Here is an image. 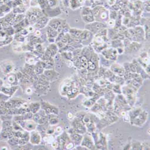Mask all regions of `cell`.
<instances>
[{
  "instance_id": "64",
  "label": "cell",
  "mask_w": 150,
  "mask_h": 150,
  "mask_svg": "<svg viewBox=\"0 0 150 150\" xmlns=\"http://www.w3.org/2000/svg\"><path fill=\"white\" fill-rule=\"evenodd\" d=\"M78 2L80 4H82L84 3V0H78Z\"/></svg>"
},
{
  "instance_id": "51",
  "label": "cell",
  "mask_w": 150,
  "mask_h": 150,
  "mask_svg": "<svg viewBox=\"0 0 150 150\" xmlns=\"http://www.w3.org/2000/svg\"><path fill=\"white\" fill-rule=\"evenodd\" d=\"M141 149H149V144L148 142L141 143Z\"/></svg>"
},
{
  "instance_id": "27",
  "label": "cell",
  "mask_w": 150,
  "mask_h": 150,
  "mask_svg": "<svg viewBox=\"0 0 150 150\" xmlns=\"http://www.w3.org/2000/svg\"><path fill=\"white\" fill-rule=\"evenodd\" d=\"M82 30L78 29V28H71L69 31V34L71 37H76V38H79V37L82 32Z\"/></svg>"
},
{
  "instance_id": "10",
  "label": "cell",
  "mask_w": 150,
  "mask_h": 150,
  "mask_svg": "<svg viewBox=\"0 0 150 150\" xmlns=\"http://www.w3.org/2000/svg\"><path fill=\"white\" fill-rule=\"evenodd\" d=\"M109 70L117 76L123 77L125 73L124 67L120 64L115 63V62H114L110 65Z\"/></svg>"
},
{
  "instance_id": "28",
  "label": "cell",
  "mask_w": 150,
  "mask_h": 150,
  "mask_svg": "<svg viewBox=\"0 0 150 150\" xmlns=\"http://www.w3.org/2000/svg\"><path fill=\"white\" fill-rule=\"evenodd\" d=\"M47 35L48 38L56 39L58 35V33L56 30H54L51 27H49V28L47 29Z\"/></svg>"
},
{
  "instance_id": "5",
  "label": "cell",
  "mask_w": 150,
  "mask_h": 150,
  "mask_svg": "<svg viewBox=\"0 0 150 150\" xmlns=\"http://www.w3.org/2000/svg\"><path fill=\"white\" fill-rule=\"evenodd\" d=\"M101 54L105 58L113 62L115 61L117 59V57L118 55L116 48H113V47L109 48V49L106 48L101 52Z\"/></svg>"
},
{
  "instance_id": "24",
  "label": "cell",
  "mask_w": 150,
  "mask_h": 150,
  "mask_svg": "<svg viewBox=\"0 0 150 150\" xmlns=\"http://www.w3.org/2000/svg\"><path fill=\"white\" fill-rule=\"evenodd\" d=\"M95 103L96 102L91 98H85L82 101V105L87 108H91Z\"/></svg>"
},
{
  "instance_id": "35",
  "label": "cell",
  "mask_w": 150,
  "mask_h": 150,
  "mask_svg": "<svg viewBox=\"0 0 150 150\" xmlns=\"http://www.w3.org/2000/svg\"><path fill=\"white\" fill-rule=\"evenodd\" d=\"M19 139L17 138V137H13L10 139H8L7 143L9 145L16 146L18 145V144H19Z\"/></svg>"
},
{
  "instance_id": "58",
  "label": "cell",
  "mask_w": 150,
  "mask_h": 150,
  "mask_svg": "<svg viewBox=\"0 0 150 150\" xmlns=\"http://www.w3.org/2000/svg\"><path fill=\"white\" fill-rule=\"evenodd\" d=\"M74 116L73 115V114L71 113V112H68V114H67V118L69 120H72L74 118Z\"/></svg>"
},
{
  "instance_id": "59",
  "label": "cell",
  "mask_w": 150,
  "mask_h": 150,
  "mask_svg": "<svg viewBox=\"0 0 150 150\" xmlns=\"http://www.w3.org/2000/svg\"><path fill=\"white\" fill-rule=\"evenodd\" d=\"M35 28H34V27H33V26H29L28 28H27V30L28 31V32H29V33H33V32H34V31H35Z\"/></svg>"
},
{
  "instance_id": "46",
  "label": "cell",
  "mask_w": 150,
  "mask_h": 150,
  "mask_svg": "<svg viewBox=\"0 0 150 150\" xmlns=\"http://www.w3.org/2000/svg\"><path fill=\"white\" fill-rule=\"evenodd\" d=\"M33 114L31 112H27L26 114L23 115L24 117V119L25 120H32L33 117Z\"/></svg>"
},
{
  "instance_id": "30",
  "label": "cell",
  "mask_w": 150,
  "mask_h": 150,
  "mask_svg": "<svg viewBox=\"0 0 150 150\" xmlns=\"http://www.w3.org/2000/svg\"><path fill=\"white\" fill-rule=\"evenodd\" d=\"M112 91L115 94H122V87L121 85L117 84V83H114L113 86H112Z\"/></svg>"
},
{
  "instance_id": "29",
  "label": "cell",
  "mask_w": 150,
  "mask_h": 150,
  "mask_svg": "<svg viewBox=\"0 0 150 150\" xmlns=\"http://www.w3.org/2000/svg\"><path fill=\"white\" fill-rule=\"evenodd\" d=\"M51 116V117H50L49 116H47L48 117V124L49 126H56L57 124H58V122H59V120L58 118L56 117L57 115H54V117H52V115H50Z\"/></svg>"
},
{
  "instance_id": "26",
  "label": "cell",
  "mask_w": 150,
  "mask_h": 150,
  "mask_svg": "<svg viewBox=\"0 0 150 150\" xmlns=\"http://www.w3.org/2000/svg\"><path fill=\"white\" fill-rule=\"evenodd\" d=\"M47 49L48 51L51 52L52 57H54L57 54L59 48L58 47L57 44H54V43H51L49 45V46L47 47Z\"/></svg>"
},
{
  "instance_id": "62",
  "label": "cell",
  "mask_w": 150,
  "mask_h": 150,
  "mask_svg": "<svg viewBox=\"0 0 150 150\" xmlns=\"http://www.w3.org/2000/svg\"><path fill=\"white\" fill-rule=\"evenodd\" d=\"M124 149H131V143L128 144L126 146H124Z\"/></svg>"
},
{
  "instance_id": "36",
  "label": "cell",
  "mask_w": 150,
  "mask_h": 150,
  "mask_svg": "<svg viewBox=\"0 0 150 150\" xmlns=\"http://www.w3.org/2000/svg\"><path fill=\"white\" fill-rule=\"evenodd\" d=\"M118 13L116 10H111L110 11H109V17L110 19L115 21L117 18L118 17Z\"/></svg>"
},
{
  "instance_id": "50",
  "label": "cell",
  "mask_w": 150,
  "mask_h": 150,
  "mask_svg": "<svg viewBox=\"0 0 150 150\" xmlns=\"http://www.w3.org/2000/svg\"><path fill=\"white\" fill-rule=\"evenodd\" d=\"M144 8L148 11L149 12V0H147V1H145L144 3V5H143Z\"/></svg>"
},
{
  "instance_id": "47",
  "label": "cell",
  "mask_w": 150,
  "mask_h": 150,
  "mask_svg": "<svg viewBox=\"0 0 150 150\" xmlns=\"http://www.w3.org/2000/svg\"><path fill=\"white\" fill-rule=\"evenodd\" d=\"M85 114H86V113L84 112H78V113L76 114V115H75V117L79 120L82 121V119Z\"/></svg>"
},
{
  "instance_id": "32",
  "label": "cell",
  "mask_w": 150,
  "mask_h": 150,
  "mask_svg": "<svg viewBox=\"0 0 150 150\" xmlns=\"http://www.w3.org/2000/svg\"><path fill=\"white\" fill-rule=\"evenodd\" d=\"M85 15H93V10L88 7H83L81 11V16Z\"/></svg>"
},
{
  "instance_id": "4",
  "label": "cell",
  "mask_w": 150,
  "mask_h": 150,
  "mask_svg": "<svg viewBox=\"0 0 150 150\" xmlns=\"http://www.w3.org/2000/svg\"><path fill=\"white\" fill-rule=\"evenodd\" d=\"M105 28H107L106 23L97 22V21H94L90 23H86V25H85V30L90 31L94 35L97 34L101 30Z\"/></svg>"
},
{
  "instance_id": "31",
  "label": "cell",
  "mask_w": 150,
  "mask_h": 150,
  "mask_svg": "<svg viewBox=\"0 0 150 150\" xmlns=\"http://www.w3.org/2000/svg\"><path fill=\"white\" fill-rule=\"evenodd\" d=\"M45 69L43 68V67L42 66L41 64L40 63L39 65V63L37 62V63L36 64L35 67H34V72L37 75V76H39V75L40 74H42L43 73V71H44Z\"/></svg>"
},
{
  "instance_id": "21",
  "label": "cell",
  "mask_w": 150,
  "mask_h": 150,
  "mask_svg": "<svg viewBox=\"0 0 150 150\" xmlns=\"http://www.w3.org/2000/svg\"><path fill=\"white\" fill-rule=\"evenodd\" d=\"M34 88L35 91H38L39 93H43L44 91H46L47 90L48 87L49 86L44 85L41 82H39L38 81H37L34 82Z\"/></svg>"
},
{
  "instance_id": "60",
  "label": "cell",
  "mask_w": 150,
  "mask_h": 150,
  "mask_svg": "<svg viewBox=\"0 0 150 150\" xmlns=\"http://www.w3.org/2000/svg\"><path fill=\"white\" fill-rule=\"evenodd\" d=\"M42 35V33L39 30H37L35 31V35L37 37H40Z\"/></svg>"
},
{
  "instance_id": "44",
  "label": "cell",
  "mask_w": 150,
  "mask_h": 150,
  "mask_svg": "<svg viewBox=\"0 0 150 150\" xmlns=\"http://www.w3.org/2000/svg\"><path fill=\"white\" fill-rule=\"evenodd\" d=\"M43 115H42L41 114L39 113V112H37V113H35L33 115V120L37 123V122H38V121L42 118V117L43 116Z\"/></svg>"
},
{
  "instance_id": "37",
  "label": "cell",
  "mask_w": 150,
  "mask_h": 150,
  "mask_svg": "<svg viewBox=\"0 0 150 150\" xmlns=\"http://www.w3.org/2000/svg\"><path fill=\"white\" fill-rule=\"evenodd\" d=\"M69 4L71 6V8L73 10L79 8L81 6V4L78 2V0H70Z\"/></svg>"
},
{
  "instance_id": "11",
  "label": "cell",
  "mask_w": 150,
  "mask_h": 150,
  "mask_svg": "<svg viewBox=\"0 0 150 150\" xmlns=\"http://www.w3.org/2000/svg\"><path fill=\"white\" fill-rule=\"evenodd\" d=\"M0 68L2 72L5 74H8L13 70V64L12 62L9 61H3L0 64Z\"/></svg>"
},
{
  "instance_id": "54",
  "label": "cell",
  "mask_w": 150,
  "mask_h": 150,
  "mask_svg": "<svg viewBox=\"0 0 150 150\" xmlns=\"http://www.w3.org/2000/svg\"><path fill=\"white\" fill-rule=\"evenodd\" d=\"M62 132V128L61 126H57L55 127V133H61Z\"/></svg>"
},
{
  "instance_id": "52",
  "label": "cell",
  "mask_w": 150,
  "mask_h": 150,
  "mask_svg": "<svg viewBox=\"0 0 150 150\" xmlns=\"http://www.w3.org/2000/svg\"><path fill=\"white\" fill-rule=\"evenodd\" d=\"M28 34H29V32H28V31L27 30V29H26V28H25V29L23 28V29H22V30H21V31H20V34L22 35H23V36L27 35Z\"/></svg>"
},
{
  "instance_id": "25",
  "label": "cell",
  "mask_w": 150,
  "mask_h": 150,
  "mask_svg": "<svg viewBox=\"0 0 150 150\" xmlns=\"http://www.w3.org/2000/svg\"><path fill=\"white\" fill-rule=\"evenodd\" d=\"M85 126H86L87 132H88L90 133H92L93 132H96V130H97L96 124L94 121H93L92 120L90 122H88V124H85Z\"/></svg>"
},
{
  "instance_id": "39",
  "label": "cell",
  "mask_w": 150,
  "mask_h": 150,
  "mask_svg": "<svg viewBox=\"0 0 150 150\" xmlns=\"http://www.w3.org/2000/svg\"><path fill=\"white\" fill-rule=\"evenodd\" d=\"M106 25L107 28H113L115 26V21L114 20L110 19H109L108 21L106 22Z\"/></svg>"
},
{
  "instance_id": "45",
  "label": "cell",
  "mask_w": 150,
  "mask_h": 150,
  "mask_svg": "<svg viewBox=\"0 0 150 150\" xmlns=\"http://www.w3.org/2000/svg\"><path fill=\"white\" fill-rule=\"evenodd\" d=\"M75 145L74 144V143L71 141L69 142H67L64 147V149H73V148H74Z\"/></svg>"
},
{
  "instance_id": "40",
  "label": "cell",
  "mask_w": 150,
  "mask_h": 150,
  "mask_svg": "<svg viewBox=\"0 0 150 150\" xmlns=\"http://www.w3.org/2000/svg\"><path fill=\"white\" fill-rule=\"evenodd\" d=\"M131 149H141V142H134L131 144Z\"/></svg>"
},
{
  "instance_id": "55",
  "label": "cell",
  "mask_w": 150,
  "mask_h": 150,
  "mask_svg": "<svg viewBox=\"0 0 150 150\" xmlns=\"http://www.w3.org/2000/svg\"><path fill=\"white\" fill-rule=\"evenodd\" d=\"M79 60L81 63H82V62H83L88 61V58H86V57H85V56H84V55H82L79 57Z\"/></svg>"
},
{
  "instance_id": "16",
  "label": "cell",
  "mask_w": 150,
  "mask_h": 150,
  "mask_svg": "<svg viewBox=\"0 0 150 150\" xmlns=\"http://www.w3.org/2000/svg\"><path fill=\"white\" fill-rule=\"evenodd\" d=\"M141 45L140 43L132 42L127 47H124V51L127 53H133L138 51L141 47Z\"/></svg>"
},
{
  "instance_id": "49",
  "label": "cell",
  "mask_w": 150,
  "mask_h": 150,
  "mask_svg": "<svg viewBox=\"0 0 150 150\" xmlns=\"http://www.w3.org/2000/svg\"><path fill=\"white\" fill-rule=\"evenodd\" d=\"M57 0H47V4L50 7H54L57 4Z\"/></svg>"
},
{
  "instance_id": "12",
  "label": "cell",
  "mask_w": 150,
  "mask_h": 150,
  "mask_svg": "<svg viewBox=\"0 0 150 150\" xmlns=\"http://www.w3.org/2000/svg\"><path fill=\"white\" fill-rule=\"evenodd\" d=\"M18 90V85H11L10 87H6L2 86L1 93H3L6 96H8V97H11L14 95V94Z\"/></svg>"
},
{
  "instance_id": "42",
  "label": "cell",
  "mask_w": 150,
  "mask_h": 150,
  "mask_svg": "<svg viewBox=\"0 0 150 150\" xmlns=\"http://www.w3.org/2000/svg\"><path fill=\"white\" fill-rule=\"evenodd\" d=\"M26 62L27 63L30 64V65H35V64H37V62L35 61V58L33 57H27L26 58Z\"/></svg>"
},
{
  "instance_id": "33",
  "label": "cell",
  "mask_w": 150,
  "mask_h": 150,
  "mask_svg": "<svg viewBox=\"0 0 150 150\" xmlns=\"http://www.w3.org/2000/svg\"><path fill=\"white\" fill-rule=\"evenodd\" d=\"M82 20L86 23H92L95 21V19L94 15H85V16H81Z\"/></svg>"
},
{
  "instance_id": "13",
  "label": "cell",
  "mask_w": 150,
  "mask_h": 150,
  "mask_svg": "<svg viewBox=\"0 0 150 150\" xmlns=\"http://www.w3.org/2000/svg\"><path fill=\"white\" fill-rule=\"evenodd\" d=\"M37 126L38 125H37V124L33 119L25 120L23 129L24 130L30 132L31 131L36 130L37 128Z\"/></svg>"
},
{
  "instance_id": "34",
  "label": "cell",
  "mask_w": 150,
  "mask_h": 150,
  "mask_svg": "<svg viewBox=\"0 0 150 150\" xmlns=\"http://www.w3.org/2000/svg\"><path fill=\"white\" fill-rule=\"evenodd\" d=\"M98 65L94 63L90 60L88 61V67H87V70L90 71H94L96 70V69H98Z\"/></svg>"
},
{
  "instance_id": "53",
  "label": "cell",
  "mask_w": 150,
  "mask_h": 150,
  "mask_svg": "<svg viewBox=\"0 0 150 150\" xmlns=\"http://www.w3.org/2000/svg\"><path fill=\"white\" fill-rule=\"evenodd\" d=\"M116 49H117V53L118 55H120V54L121 55L125 52L124 47H118L116 48Z\"/></svg>"
},
{
  "instance_id": "2",
  "label": "cell",
  "mask_w": 150,
  "mask_h": 150,
  "mask_svg": "<svg viewBox=\"0 0 150 150\" xmlns=\"http://www.w3.org/2000/svg\"><path fill=\"white\" fill-rule=\"evenodd\" d=\"M41 103V108L45 112L46 115H58L59 114V108L55 106L52 105L51 103L46 101H42Z\"/></svg>"
},
{
  "instance_id": "17",
  "label": "cell",
  "mask_w": 150,
  "mask_h": 150,
  "mask_svg": "<svg viewBox=\"0 0 150 150\" xmlns=\"http://www.w3.org/2000/svg\"><path fill=\"white\" fill-rule=\"evenodd\" d=\"M69 135L70 138V140L74 143L75 146L79 145L81 144V142L83 138V134H81L78 133L74 132Z\"/></svg>"
},
{
  "instance_id": "3",
  "label": "cell",
  "mask_w": 150,
  "mask_h": 150,
  "mask_svg": "<svg viewBox=\"0 0 150 150\" xmlns=\"http://www.w3.org/2000/svg\"><path fill=\"white\" fill-rule=\"evenodd\" d=\"M148 118V114L145 110H142L140 114L136 118L130 121L132 126L142 127L145 124Z\"/></svg>"
},
{
  "instance_id": "18",
  "label": "cell",
  "mask_w": 150,
  "mask_h": 150,
  "mask_svg": "<svg viewBox=\"0 0 150 150\" xmlns=\"http://www.w3.org/2000/svg\"><path fill=\"white\" fill-rule=\"evenodd\" d=\"M63 19H58V18H54L52 19L48 22V26L51 27L52 28L57 30L58 28L59 27L60 25L63 22Z\"/></svg>"
},
{
  "instance_id": "8",
  "label": "cell",
  "mask_w": 150,
  "mask_h": 150,
  "mask_svg": "<svg viewBox=\"0 0 150 150\" xmlns=\"http://www.w3.org/2000/svg\"><path fill=\"white\" fill-rule=\"evenodd\" d=\"M74 86V83L72 80L66 79L62 81L59 86V93L62 96H66L67 91Z\"/></svg>"
},
{
  "instance_id": "7",
  "label": "cell",
  "mask_w": 150,
  "mask_h": 150,
  "mask_svg": "<svg viewBox=\"0 0 150 150\" xmlns=\"http://www.w3.org/2000/svg\"><path fill=\"white\" fill-rule=\"evenodd\" d=\"M80 145L86 147L88 149H96L92 136L86 134V133L83 136V138Z\"/></svg>"
},
{
  "instance_id": "23",
  "label": "cell",
  "mask_w": 150,
  "mask_h": 150,
  "mask_svg": "<svg viewBox=\"0 0 150 150\" xmlns=\"http://www.w3.org/2000/svg\"><path fill=\"white\" fill-rule=\"evenodd\" d=\"M7 75H8L7 78V82L11 85H16V84L15 83L18 81V79L16 76V74H15L13 73H11Z\"/></svg>"
},
{
  "instance_id": "20",
  "label": "cell",
  "mask_w": 150,
  "mask_h": 150,
  "mask_svg": "<svg viewBox=\"0 0 150 150\" xmlns=\"http://www.w3.org/2000/svg\"><path fill=\"white\" fill-rule=\"evenodd\" d=\"M43 74H45L49 80L58 78L59 75V73H58V72L55 71L54 69L45 70L43 71Z\"/></svg>"
},
{
  "instance_id": "22",
  "label": "cell",
  "mask_w": 150,
  "mask_h": 150,
  "mask_svg": "<svg viewBox=\"0 0 150 150\" xmlns=\"http://www.w3.org/2000/svg\"><path fill=\"white\" fill-rule=\"evenodd\" d=\"M29 108L30 112H31L33 114H34L40 111L41 109V103L39 102L30 103H29Z\"/></svg>"
},
{
  "instance_id": "43",
  "label": "cell",
  "mask_w": 150,
  "mask_h": 150,
  "mask_svg": "<svg viewBox=\"0 0 150 150\" xmlns=\"http://www.w3.org/2000/svg\"><path fill=\"white\" fill-rule=\"evenodd\" d=\"M91 121V115L89 114H86L85 115V116L83 117V119H82V121L84 123V124H88V122H90Z\"/></svg>"
},
{
  "instance_id": "56",
  "label": "cell",
  "mask_w": 150,
  "mask_h": 150,
  "mask_svg": "<svg viewBox=\"0 0 150 150\" xmlns=\"http://www.w3.org/2000/svg\"><path fill=\"white\" fill-rule=\"evenodd\" d=\"M25 93L27 95H31V94H33V90H32L31 87H27V88H26L25 90Z\"/></svg>"
},
{
  "instance_id": "41",
  "label": "cell",
  "mask_w": 150,
  "mask_h": 150,
  "mask_svg": "<svg viewBox=\"0 0 150 150\" xmlns=\"http://www.w3.org/2000/svg\"><path fill=\"white\" fill-rule=\"evenodd\" d=\"M55 126H50L49 127H47V129L46 130V133L47 135H53L55 133Z\"/></svg>"
},
{
  "instance_id": "1",
  "label": "cell",
  "mask_w": 150,
  "mask_h": 150,
  "mask_svg": "<svg viewBox=\"0 0 150 150\" xmlns=\"http://www.w3.org/2000/svg\"><path fill=\"white\" fill-rule=\"evenodd\" d=\"M92 10L95 21L106 23L109 19V10L103 6H97L92 9Z\"/></svg>"
},
{
  "instance_id": "14",
  "label": "cell",
  "mask_w": 150,
  "mask_h": 150,
  "mask_svg": "<svg viewBox=\"0 0 150 150\" xmlns=\"http://www.w3.org/2000/svg\"><path fill=\"white\" fill-rule=\"evenodd\" d=\"M105 118L107 120L109 125L117 122L120 118L115 113H114L113 111L110 110L106 112V115Z\"/></svg>"
},
{
  "instance_id": "9",
  "label": "cell",
  "mask_w": 150,
  "mask_h": 150,
  "mask_svg": "<svg viewBox=\"0 0 150 150\" xmlns=\"http://www.w3.org/2000/svg\"><path fill=\"white\" fill-rule=\"evenodd\" d=\"M42 141V137L40 133L36 130L30 132L29 142L33 145H39Z\"/></svg>"
},
{
  "instance_id": "19",
  "label": "cell",
  "mask_w": 150,
  "mask_h": 150,
  "mask_svg": "<svg viewBox=\"0 0 150 150\" xmlns=\"http://www.w3.org/2000/svg\"><path fill=\"white\" fill-rule=\"evenodd\" d=\"M142 110L143 109L141 108H135L133 109H130L128 114L130 119L129 122L138 116Z\"/></svg>"
},
{
  "instance_id": "6",
  "label": "cell",
  "mask_w": 150,
  "mask_h": 150,
  "mask_svg": "<svg viewBox=\"0 0 150 150\" xmlns=\"http://www.w3.org/2000/svg\"><path fill=\"white\" fill-rule=\"evenodd\" d=\"M94 34L92 33H91L90 31L87 30H84L82 31L79 37V39L81 40V43L83 45L88 46L90 43H91Z\"/></svg>"
},
{
  "instance_id": "48",
  "label": "cell",
  "mask_w": 150,
  "mask_h": 150,
  "mask_svg": "<svg viewBox=\"0 0 150 150\" xmlns=\"http://www.w3.org/2000/svg\"><path fill=\"white\" fill-rule=\"evenodd\" d=\"M51 147L54 149H57L58 148H59V142L58 141L57 139H55L51 144Z\"/></svg>"
},
{
  "instance_id": "57",
  "label": "cell",
  "mask_w": 150,
  "mask_h": 150,
  "mask_svg": "<svg viewBox=\"0 0 150 150\" xmlns=\"http://www.w3.org/2000/svg\"><path fill=\"white\" fill-rule=\"evenodd\" d=\"M81 67H82V69H87V67H88V61L82 62Z\"/></svg>"
},
{
  "instance_id": "63",
  "label": "cell",
  "mask_w": 150,
  "mask_h": 150,
  "mask_svg": "<svg viewBox=\"0 0 150 150\" xmlns=\"http://www.w3.org/2000/svg\"><path fill=\"white\" fill-rule=\"evenodd\" d=\"M3 85H4V81L1 78H0V88H1L2 86H3Z\"/></svg>"
},
{
  "instance_id": "38",
  "label": "cell",
  "mask_w": 150,
  "mask_h": 150,
  "mask_svg": "<svg viewBox=\"0 0 150 150\" xmlns=\"http://www.w3.org/2000/svg\"><path fill=\"white\" fill-rule=\"evenodd\" d=\"M101 109H102V107L100 106L99 105H98L97 103H95L93 105V106L91 108V111L93 112V113H94V114L97 113L98 111H99L100 110H101Z\"/></svg>"
},
{
  "instance_id": "15",
  "label": "cell",
  "mask_w": 150,
  "mask_h": 150,
  "mask_svg": "<svg viewBox=\"0 0 150 150\" xmlns=\"http://www.w3.org/2000/svg\"><path fill=\"white\" fill-rule=\"evenodd\" d=\"M48 22H49L48 18L46 16H42L36 21V22L34 23V27L37 30L42 29L47 25L48 24Z\"/></svg>"
},
{
  "instance_id": "61",
  "label": "cell",
  "mask_w": 150,
  "mask_h": 150,
  "mask_svg": "<svg viewBox=\"0 0 150 150\" xmlns=\"http://www.w3.org/2000/svg\"><path fill=\"white\" fill-rule=\"evenodd\" d=\"M108 3L109 4V6H113L115 4L116 0H108Z\"/></svg>"
}]
</instances>
